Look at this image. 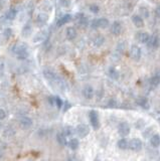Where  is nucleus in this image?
<instances>
[{
    "mask_svg": "<svg viewBox=\"0 0 160 161\" xmlns=\"http://www.w3.org/2000/svg\"><path fill=\"white\" fill-rule=\"evenodd\" d=\"M13 52L17 57L18 60H25L28 57L27 49L23 44H16L13 47Z\"/></svg>",
    "mask_w": 160,
    "mask_h": 161,
    "instance_id": "1",
    "label": "nucleus"
},
{
    "mask_svg": "<svg viewBox=\"0 0 160 161\" xmlns=\"http://www.w3.org/2000/svg\"><path fill=\"white\" fill-rule=\"evenodd\" d=\"M89 118H90V122L92 127L95 129V130H98L99 127H100V123H99V116H98V112L95 110H91L89 113Z\"/></svg>",
    "mask_w": 160,
    "mask_h": 161,
    "instance_id": "2",
    "label": "nucleus"
},
{
    "mask_svg": "<svg viewBox=\"0 0 160 161\" xmlns=\"http://www.w3.org/2000/svg\"><path fill=\"white\" fill-rule=\"evenodd\" d=\"M130 57L135 62H139L141 57H142V51H141V49L138 46H132L131 49H130Z\"/></svg>",
    "mask_w": 160,
    "mask_h": 161,
    "instance_id": "3",
    "label": "nucleus"
},
{
    "mask_svg": "<svg viewBox=\"0 0 160 161\" xmlns=\"http://www.w3.org/2000/svg\"><path fill=\"white\" fill-rule=\"evenodd\" d=\"M130 131H131V129H130V126L129 124L126 123V122H122L119 124L118 126V133L120 134V136L121 137H126L130 134Z\"/></svg>",
    "mask_w": 160,
    "mask_h": 161,
    "instance_id": "4",
    "label": "nucleus"
},
{
    "mask_svg": "<svg viewBox=\"0 0 160 161\" xmlns=\"http://www.w3.org/2000/svg\"><path fill=\"white\" fill-rule=\"evenodd\" d=\"M142 141L138 138H134L132 140H130L129 142V148L132 150V151H135V152H138L142 149Z\"/></svg>",
    "mask_w": 160,
    "mask_h": 161,
    "instance_id": "5",
    "label": "nucleus"
},
{
    "mask_svg": "<svg viewBox=\"0 0 160 161\" xmlns=\"http://www.w3.org/2000/svg\"><path fill=\"white\" fill-rule=\"evenodd\" d=\"M76 132L80 137L84 138V137L89 135L90 129L87 125H85V124H80V125H78V127L76 128Z\"/></svg>",
    "mask_w": 160,
    "mask_h": 161,
    "instance_id": "6",
    "label": "nucleus"
},
{
    "mask_svg": "<svg viewBox=\"0 0 160 161\" xmlns=\"http://www.w3.org/2000/svg\"><path fill=\"white\" fill-rule=\"evenodd\" d=\"M110 29H111L112 34H114V35H116V36L120 35L121 32H122V24H121V22L114 21L111 24V28H110Z\"/></svg>",
    "mask_w": 160,
    "mask_h": 161,
    "instance_id": "7",
    "label": "nucleus"
},
{
    "mask_svg": "<svg viewBox=\"0 0 160 161\" xmlns=\"http://www.w3.org/2000/svg\"><path fill=\"white\" fill-rule=\"evenodd\" d=\"M159 44H160V39L157 35L150 36V38H149L147 43V46L149 47H151V49H157L159 46Z\"/></svg>",
    "mask_w": 160,
    "mask_h": 161,
    "instance_id": "8",
    "label": "nucleus"
},
{
    "mask_svg": "<svg viewBox=\"0 0 160 161\" xmlns=\"http://www.w3.org/2000/svg\"><path fill=\"white\" fill-rule=\"evenodd\" d=\"M132 21L134 23V25L136 27L138 28H141L144 26V20H143V17L141 15H138V14H134L132 16Z\"/></svg>",
    "mask_w": 160,
    "mask_h": 161,
    "instance_id": "9",
    "label": "nucleus"
},
{
    "mask_svg": "<svg viewBox=\"0 0 160 161\" xmlns=\"http://www.w3.org/2000/svg\"><path fill=\"white\" fill-rule=\"evenodd\" d=\"M94 94H95L94 89H93V87H91V86H86L84 88V90H83V95H84V97L88 100L93 99Z\"/></svg>",
    "mask_w": 160,
    "mask_h": 161,
    "instance_id": "10",
    "label": "nucleus"
},
{
    "mask_svg": "<svg viewBox=\"0 0 160 161\" xmlns=\"http://www.w3.org/2000/svg\"><path fill=\"white\" fill-rule=\"evenodd\" d=\"M66 37L69 39V40H74V38L77 37V29L74 27H70L66 28Z\"/></svg>",
    "mask_w": 160,
    "mask_h": 161,
    "instance_id": "11",
    "label": "nucleus"
},
{
    "mask_svg": "<svg viewBox=\"0 0 160 161\" xmlns=\"http://www.w3.org/2000/svg\"><path fill=\"white\" fill-rule=\"evenodd\" d=\"M71 20H72V15L71 14H65V15H63L62 17L58 18V20L57 21V25L58 26V27H60V26L69 23Z\"/></svg>",
    "mask_w": 160,
    "mask_h": 161,
    "instance_id": "12",
    "label": "nucleus"
},
{
    "mask_svg": "<svg viewBox=\"0 0 160 161\" xmlns=\"http://www.w3.org/2000/svg\"><path fill=\"white\" fill-rule=\"evenodd\" d=\"M149 38H150V35H149L148 32H145V31H140L137 34V39L141 43H147Z\"/></svg>",
    "mask_w": 160,
    "mask_h": 161,
    "instance_id": "13",
    "label": "nucleus"
},
{
    "mask_svg": "<svg viewBox=\"0 0 160 161\" xmlns=\"http://www.w3.org/2000/svg\"><path fill=\"white\" fill-rule=\"evenodd\" d=\"M98 21V28H102V29H105V28L109 27L110 26V21H109L107 18H99L97 19Z\"/></svg>",
    "mask_w": 160,
    "mask_h": 161,
    "instance_id": "14",
    "label": "nucleus"
},
{
    "mask_svg": "<svg viewBox=\"0 0 160 161\" xmlns=\"http://www.w3.org/2000/svg\"><path fill=\"white\" fill-rule=\"evenodd\" d=\"M20 125L23 128H29L32 125V120L28 117H22L20 119Z\"/></svg>",
    "mask_w": 160,
    "mask_h": 161,
    "instance_id": "15",
    "label": "nucleus"
},
{
    "mask_svg": "<svg viewBox=\"0 0 160 161\" xmlns=\"http://www.w3.org/2000/svg\"><path fill=\"white\" fill-rule=\"evenodd\" d=\"M117 146H118V148L121 149V150H126V149L129 148V142H128L125 138H122L118 141Z\"/></svg>",
    "mask_w": 160,
    "mask_h": 161,
    "instance_id": "16",
    "label": "nucleus"
},
{
    "mask_svg": "<svg viewBox=\"0 0 160 161\" xmlns=\"http://www.w3.org/2000/svg\"><path fill=\"white\" fill-rule=\"evenodd\" d=\"M150 143L153 147H158L160 146V136L158 134H155V135H152L150 138Z\"/></svg>",
    "mask_w": 160,
    "mask_h": 161,
    "instance_id": "17",
    "label": "nucleus"
},
{
    "mask_svg": "<svg viewBox=\"0 0 160 161\" xmlns=\"http://www.w3.org/2000/svg\"><path fill=\"white\" fill-rule=\"evenodd\" d=\"M68 145H69V147H70L72 150H77L79 148V146H80V142H79L78 139L73 138V139H71L70 141L68 142Z\"/></svg>",
    "mask_w": 160,
    "mask_h": 161,
    "instance_id": "18",
    "label": "nucleus"
},
{
    "mask_svg": "<svg viewBox=\"0 0 160 161\" xmlns=\"http://www.w3.org/2000/svg\"><path fill=\"white\" fill-rule=\"evenodd\" d=\"M66 137V136L65 135V133H58V135H57V140H58V144L62 145V146H66V145L68 144Z\"/></svg>",
    "mask_w": 160,
    "mask_h": 161,
    "instance_id": "19",
    "label": "nucleus"
},
{
    "mask_svg": "<svg viewBox=\"0 0 160 161\" xmlns=\"http://www.w3.org/2000/svg\"><path fill=\"white\" fill-rule=\"evenodd\" d=\"M16 9H14V8H10L9 10H7V12L5 13V16H6L7 19H9V20H13L15 17H16Z\"/></svg>",
    "mask_w": 160,
    "mask_h": 161,
    "instance_id": "20",
    "label": "nucleus"
},
{
    "mask_svg": "<svg viewBox=\"0 0 160 161\" xmlns=\"http://www.w3.org/2000/svg\"><path fill=\"white\" fill-rule=\"evenodd\" d=\"M77 22L80 26H86L88 25V19L85 15L83 14H80L79 17H77Z\"/></svg>",
    "mask_w": 160,
    "mask_h": 161,
    "instance_id": "21",
    "label": "nucleus"
},
{
    "mask_svg": "<svg viewBox=\"0 0 160 161\" xmlns=\"http://www.w3.org/2000/svg\"><path fill=\"white\" fill-rule=\"evenodd\" d=\"M109 76L113 80H118L119 79V72L116 70L115 68H109Z\"/></svg>",
    "mask_w": 160,
    "mask_h": 161,
    "instance_id": "22",
    "label": "nucleus"
},
{
    "mask_svg": "<svg viewBox=\"0 0 160 161\" xmlns=\"http://www.w3.org/2000/svg\"><path fill=\"white\" fill-rule=\"evenodd\" d=\"M104 41H105V38H104L102 35H98V36H96L94 39V46L99 47L104 43Z\"/></svg>",
    "mask_w": 160,
    "mask_h": 161,
    "instance_id": "23",
    "label": "nucleus"
},
{
    "mask_svg": "<svg viewBox=\"0 0 160 161\" xmlns=\"http://www.w3.org/2000/svg\"><path fill=\"white\" fill-rule=\"evenodd\" d=\"M137 104L141 106L142 108H148V102H147V99L144 97H141V98H138L137 100Z\"/></svg>",
    "mask_w": 160,
    "mask_h": 161,
    "instance_id": "24",
    "label": "nucleus"
},
{
    "mask_svg": "<svg viewBox=\"0 0 160 161\" xmlns=\"http://www.w3.org/2000/svg\"><path fill=\"white\" fill-rule=\"evenodd\" d=\"M150 84L152 87H157L160 84V78L158 76L154 75L152 78L150 79Z\"/></svg>",
    "mask_w": 160,
    "mask_h": 161,
    "instance_id": "25",
    "label": "nucleus"
},
{
    "mask_svg": "<svg viewBox=\"0 0 160 161\" xmlns=\"http://www.w3.org/2000/svg\"><path fill=\"white\" fill-rule=\"evenodd\" d=\"M47 21V15L44 14V13H41V14H38V16H37V22L39 23H45Z\"/></svg>",
    "mask_w": 160,
    "mask_h": 161,
    "instance_id": "26",
    "label": "nucleus"
},
{
    "mask_svg": "<svg viewBox=\"0 0 160 161\" xmlns=\"http://www.w3.org/2000/svg\"><path fill=\"white\" fill-rule=\"evenodd\" d=\"M74 132H76V129H74L73 127H70V126L66 127L65 130H63V133H65L66 136H72Z\"/></svg>",
    "mask_w": 160,
    "mask_h": 161,
    "instance_id": "27",
    "label": "nucleus"
},
{
    "mask_svg": "<svg viewBox=\"0 0 160 161\" xmlns=\"http://www.w3.org/2000/svg\"><path fill=\"white\" fill-rule=\"evenodd\" d=\"M140 13H141V16L144 18H148L149 17V10L147 7H140Z\"/></svg>",
    "mask_w": 160,
    "mask_h": 161,
    "instance_id": "28",
    "label": "nucleus"
},
{
    "mask_svg": "<svg viewBox=\"0 0 160 161\" xmlns=\"http://www.w3.org/2000/svg\"><path fill=\"white\" fill-rule=\"evenodd\" d=\"M89 9H90V11L92 13H94V14H97V13L100 11V7H99L97 4H91Z\"/></svg>",
    "mask_w": 160,
    "mask_h": 161,
    "instance_id": "29",
    "label": "nucleus"
},
{
    "mask_svg": "<svg viewBox=\"0 0 160 161\" xmlns=\"http://www.w3.org/2000/svg\"><path fill=\"white\" fill-rule=\"evenodd\" d=\"M63 102L62 101V99H60V97H55V106H57L58 109H60V108L63 107Z\"/></svg>",
    "mask_w": 160,
    "mask_h": 161,
    "instance_id": "30",
    "label": "nucleus"
},
{
    "mask_svg": "<svg viewBox=\"0 0 160 161\" xmlns=\"http://www.w3.org/2000/svg\"><path fill=\"white\" fill-rule=\"evenodd\" d=\"M31 32V28H29V26L28 25H26L24 28H23V30H22V34L24 36H28V34Z\"/></svg>",
    "mask_w": 160,
    "mask_h": 161,
    "instance_id": "31",
    "label": "nucleus"
},
{
    "mask_svg": "<svg viewBox=\"0 0 160 161\" xmlns=\"http://www.w3.org/2000/svg\"><path fill=\"white\" fill-rule=\"evenodd\" d=\"M60 5L63 7H69L71 5V0H60Z\"/></svg>",
    "mask_w": 160,
    "mask_h": 161,
    "instance_id": "32",
    "label": "nucleus"
},
{
    "mask_svg": "<svg viewBox=\"0 0 160 161\" xmlns=\"http://www.w3.org/2000/svg\"><path fill=\"white\" fill-rule=\"evenodd\" d=\"M12 33V30L10 29V28H6V29H4V36L5 38H9L10 35H11Z\"/></svg>",
    "mask_w": 160,
    "mask_h": 161,
    "instance_id": "33",
    "label": "nucleus"
},
{
    "mask_svg": "<svg viewBox=\"0 0 160 161\" xmlns=\"http://www.w3.org/2000/svg\"><path fill=\"white\" fill-rule=\"evenodd\" d=\"M47 101H49V103L50 106H55V97H52V96L49 97Z\"/></svg>",
    "mask_w": 160,
    "mask_h": 161,
    "instance_id": "34",
    "label": "nucleus"
},
{
    "mask_svg": "<svg viewBox=\"0 0 160 161\" xmlns=\"http://www.w3.org/2000/svg\"><path fill=\"white\" fill-rule=\"evenodd\" d=\"M91 27L94 28V29H97V28H98V21H97V19H94V20H92V21H91Z\"/></svg>",
    "mask_w": 160,
    "mask_h": 161,
    "instance_id": "35",
    "label": "nucleus"
},
{
    "mask_svg": "<svg viewBox=\"0 0 160 161\" xmlns=\"http://www.w3.org/2000/svg\"><path fill=\"white\" fill-rule=\"evenodd\" d=\"M6 117V113L3 109H0V120H3V119Z\"/></svg>",
    "mask_w": 160,
    "mask_h": 161,
    "instance_id": "36",
    "label": "nucleus"
},
{
    "mask_svg": "<svg viewBox=\"0 0 160 161\" xmlns=\"http://www.w3.org/2000/svg\"><path fill=\"white\" fill-rule=\"evenodd\" d=\"M143 125H144L143 120H139V121H137V124H136V127H137V128H141Z\"/></svg>",
    "mask_w": 160,
    "mask_h": 161,
    "instance_id": "37",
    "label": "nucleus"
},
{
    "mask_svg": "<svg viewBox=\"0 0 160 161\" xmlns=\"http://www.w3.org/2000/svg\"><path fill=\"white\" fill-rule=\"evenodd\" d=\"M155 14H156V16L160 18V5L159 6H157L156 7V9H155Z\"/></svg>",
    "mask_w": 160,
    "mask_h": 161,
    "instance_id": "38",
    "label": "nucleus"
},
{
    "mask_svg": "<svg viewBox=\"0 0 160 161\" xmlns=\"http://www.w3.org/2000/svg\"><path fill=\"white\" fill-rule=\"evenodd\" d=\"M71 108V104L70 103H68V102H66L65 103V108H63V111H68V109H70Z\"/></svg>",
    "mask_w": 160,
    "mask_h": 161,
    "instance_id": "39",
    "label": "nucleus"
},
{
    "mask_svg": "<svg viewBox=\"0 0 160 161\" xmlns=\"http://www.w3.org/2000/svg\"><path fill=\"white\" fill-rule=\"evenodd\" d=\"M116 105V101H114V100H111L110 103H109V106L110 107H115Z\"/></svg>",
    "mask_w": 160,
    "mask_h": 161,
    "instance_id": "40",
    "label": "nucleus"
},
{
    "mask_svg": "<svg viewBox=\"0 0 160 161\" xmlns=\"http://www.w3.org/2000/svg\"><path fill=\"white\" fill-rule=\"evenodd\" d=\"M155 75H156V76H159V78H160V70H158V71H157V72H156V74H155Z\"/></svg>",
    "mask_w": 160,
    "mask_h": 161,
    "instance_id": "41",
    "label": "nucleus"
},
{
    "mask_svg": "<svg viewBox=\"0 0 160 161\" xmlns=\"http://www.w3.org/2000/svg\"><path fill=\"white\" fill-rule=\"evenodd\" d=\"M2 65H2V62H0V68H2Z\"/></svg>",
    "mask_w": 160,
    "mask_h": 161,
    "instance_id": "42",
    "label": "nucleus"
},
{
    "mask_svg": "<svg viewBox=\"0 0 160 161\" xmlns=\"http://www.w3.org/2000/svg\"><path fill=\"white\" fill-rule=\"evenodd\" d=\"M158 121H159V124H160V119H158Z\"/></svg>",
    "mask_w": 160,
    "mask_h": 161,
    "instance_id": "43",
    "label": "nucleus"
}]
</instances>
